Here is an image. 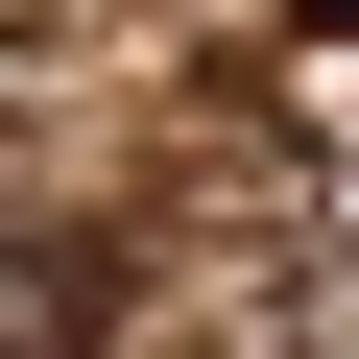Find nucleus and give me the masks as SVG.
Instances as JSON below:
<instances>
[{
	"label": "nucleus",
	"instance_id": "obj_1",
	"mask_svg": "<svg viewBox=\"0 0 359 359\" xmlns=\"http://www.w3.org/2000/svg\"><path fill=\"white\" fill-rule=\"evenodd\" d=\"M96 311H120L96 240H0V359H96Z\"/></svg>",
	"mask_w": 359,
	"mask_h": 359
},
{
	"label": "nucleus",
	"instance_id": "obj_2",
	"mask_svg": "<svg viewBox=\"0 0 359 359\" xmlns=\"http://www.w3.org/2000/svg\"><path fill=\"white\" fill-rule=\"evenodd\" d=\"M311 25H359V0H311Z\"/></svg>",
	"mask_w": 359,
	"mask_h": 359
}]
</instances>
